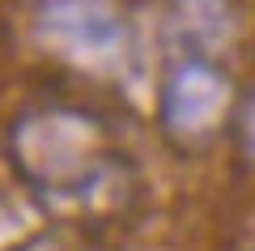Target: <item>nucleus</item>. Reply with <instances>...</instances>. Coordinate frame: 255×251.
Instances as JSON below:
<instances>
[{"label":"nucleus","instance_id":"7ed1b4c3","mask_svg":"<svg viewBox=\"0 0 255 251\" xmlns=\"http://www.w3.org/2000/svg\"><path fill=\"white\" fill-rule=\"evenodd\" d=\"M247 145H251V153H255V107H251V115H247Z\"/></svg>","mask_w":255,"mask_h":251},{"label":"nucleus","instance_id":"f03ea898","mask_svg":"<svg viewBox=\"0 0 255 251\" xmlns=\"http://www.w3.org/2000/svg\"><path fill=\"white\" fill-rule=\"evenodd\" d=\"M226 102V81L204 64H187L166 90V124L174 132H200Z\"/></svg>","mask_w":255,"mask_h":251},{"label":"nucleus","instance_id":"f257e3e1","mask_svg":"<svg viewBox=\"0 0 255 251\" xmlns=\"http://www.w3.org/2000/svg\"><path fill=\"white\" fill-rule=\"evenodd\" d=\"M43 30L77 55H111L119 47V21L90 0H55L43 13Z\"/></svg>","mask_w":255,"mask_h":251}]
</instances>
